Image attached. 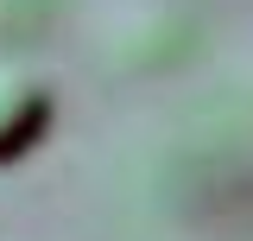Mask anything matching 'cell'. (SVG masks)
Returning <instances> with one entry per match:
<instances>
[{
    "instance_id": "6da1fadb",
    "label": "cell",
    "mask_w": 253,
    "mask_h": 241,
    "mask_svg": "<svg viewBox=\"0 0 253 241\" xmlns=\"http://www.w3.org/2000/svg\"><path fill=\"white\" fill-rule=\"evenodd\" d=\"M51 127H57V89L38 70L0 63V172H13L19 159H32L51 140Z\"/></svg>"
}]
</instances>
